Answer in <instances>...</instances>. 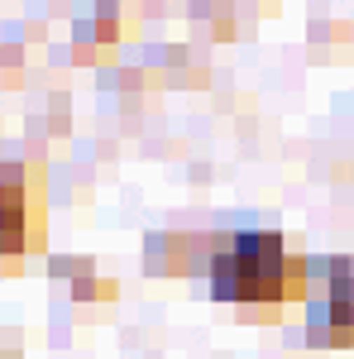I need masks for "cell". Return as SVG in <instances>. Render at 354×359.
<instances>
[{"instance_id":"1","label":"cell","mask_w":354,"mask_h":359,"mask_svg":"<svg viewBox=\"0 0 354 359\" xmlns=\"http://www.w3.org/2000/svg\"><path fill=\"white\" fill-rule=\"evenodd\" d=\"M206 287L216 302H230L240 321L268 326L287 302H306V254L278 230H216Z\"/></svg>"},{"instance_id":"2","label":"cell","mask_w":354,"mask_h":359,"mask_svg":"<svg viewBox=\"0 0 354 359\" xmlns=\"http://www.w3.org/2000/svg\"><path fill=\"white\" fill-rule=\"evenodd\" d=\"M306 345L350 350L354 345V264L345 254H306Z\"/></svg>"},{"instance_id":"6","label":"cell","mask_w":354,"mask_h":359,"mask_svg":"<svg viewBox=\"0 0 354 359\" xmlns=\"http://www.w3.org/2000/svg\"><path fill=\"white\" fill-rule=\"evenodd\" d=\"M0 359H25V355L20 350H0Z\"/></svg>"},{"instance_id":"3","label":"cell","mask_w":354,"mask_h":359,"mask_svg":"<svg viewBox=\"0 0 354 359\" xmlns=\"http://www.w3.org/2000/svg\"><path fill=\"white\" fill-rule=\"evenodd\" d=\"M206 269H211V235H191V230L144 235V273L149 278H201Z\"/></svg>"},{"instance_id":"4","label":"cell","mask_w":354,"mask_h":359,"mask_svg":"<svg viewBox=\"0 0 354 359\" xmlns=\"http://www.w3.org/2000/svg\"><path fill=\"white\" fill-rule=\"evenodd\" d=\"M115 292H120V283L115 278H101L96 269L67 283V302L72 306H106V302H115Z\"/></svg>"},{"instance_id":"7","label":"cell","mask_w":354,"mask_h":359,"mask_svg":"<svg viewBox=\"0 0 354 359\" xmlns=\"http://www.w3.org/2000/svg\"><path fill=\"white\" fill-rule=\"evenodd\" d=\"M0 154H5V149H0Z\"/></svg>"},{"instance_id":"5","label":"cell","mask_w":354,"mask_h":359,"mask_svg":"<svg viewBox=\"0 0 354 359\" xmlns=\"http://www.w3.org/2000/svg\"><path fill=\"white\" fill-rule=\"evenodd\" d=\"M43 269H48V278H57V283H72V278H82V273H91L96 264L91 259H77V254H62V259H43Z\"/></svg>"}]
</instances>
